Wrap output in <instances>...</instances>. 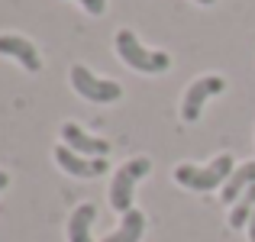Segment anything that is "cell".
I'll return each instance as SVG.
<instances>
[{
  "mask_svg": "<svg viewBox=\"0 0 255 242\" xmlns=\"http://www.w3.org/2000/svg\"><path fill=\"white\" fill-rule=\"evenodd\" d=\"M142 233H145V217H142V210L132 207V210L123 213L120 230L110 233V236H104V242H139V239H142Z\"/></svg>",
  "mask_w": 255,
  "mask_h": 242,
  "instance_id": "obj_10",
  "label": "cell"
},
{
  "mask_svg": "<svg viewBox=\"0 0 255 242\" xmlns=\"http://www.w3.org/2000/svg\"><path fill=\"white\" fill-rule=\"evenodd\" d=\"M55 161H58V165H62L68 174H75V178H100V174L107 171V158L78 155V152H71L68 145H58V149H55Z\"/></svg>",
  "mask_w": 255,
  "mask_h": 242,
  "instance_id": "obj_7",
  "label": "cell"
},
{
  "mask_svg": "<svg viewBox=\"0 0 255 242\" xmlns=\"http://www.w3.org/2000/svg\"><path fill=\"white\" fill-rule=\"evenodd\" d=\"M249 239L255 242V213H252V220H249Z\"/></svg>",
  "mask_w": 255,
  "mask_h": 242,
  "instance_id": "obj_15",
  "label": "cell"
},
{
  "mask_svg": "<svg viewBox=\"0 0 255 242\" xmlns=\"http://www.w3.org/2000/svg\"><path fill=\"white\" fill-rule=\"evenodd\" d=\"M62 139H65V145H68L71 152H78V155H87V158H107L110 155V142L84 132L78 123H65L62 126Z\"/></svg>",
  "mask_w": 255,
  "mask_h": 242,
  "instance_id": "obj_6",
  "label": "cell"
},
{
  "mask_svg": "<svg viewBox=\"0 0 255 242\" xmlns=\"http://www.w3.org/2000/svg\"><path fill=\"white\" fill-rule=\"evenodd\" d=\"M226 87V81L220 75H207V78H197L191 87H187L184 94V104H181V117H184V123H194V120H200V110H204V104L213 97V94H220Z\"/></svg>",
  "mask_w": 255,
  "mask_h": 242,
  "instance_id": "obj_5",
  "label": "cell"
},
{
  "mask_svg": "<svg viewBox=\"0 0 255 242\" xmlns=\"http://www.w3.org/2000/svg\"><path fill=\"white\" fill-rule=\"evenodd\" d=\"M97 217L94 204H81L68 220V242H91V223Z\"/></svg>",
  "mask_w": 255,
  "mask_h": 242,
  "instance_id": "obj_11",
  "label": "cell"
},
{
  "mask_svg": "<svg viewBox=\"0 0 255 242\" xmlns=\"http://www.w3.org/2000/svg\"><path fill=\"white\" fill-rule=\"evenodd\" d=\"M252 213H255V184H252L249 191H246L243 197L236 200V204H233V213H230V226H233V230H239V226H249Z\"/></svg>",
  "mask_w": 255,
  "mask_h": 242,
  "instance_id": "obj_12",
  "label": "cell"
},
{
  "mask_svg": "<svg viewBox=\"0 0 255 242\" xmlns=\"http://www.w3.org/2000/svg\"><path fill=\"white\" fill-rule=\"evenodd\" d=\"M117 52H120V58H123L129 68L142 71V75H162V71L171 68L168 52L145 49V45L136 39V32H132V29H120L117 32Z\"/></svg>",
  "mask_w": 255,
  "mask_h": 242,
  "instance_id": "obj_1",
  "label": "cell"
},
{
  "mask_svg": "<svg viewBox=\"0 0 255 242\" xmlns=\"http://www.w3.org/2000/svg\"><path fill=\"white\" fill-rule=\"evenodd\" d=\"M233 171H236V168H233V155H217L204 168L178 165L174 168V181H178L181 187H191V191H213V187H223Z\"/></svg>",
  "mask_w": 255,
  "mask_h": 242,
  "instance_id": "obj_2",
  "label": "cell"
},
{
  "mask_svg": "<svg viewBox=\"0 0 255 242\" xmlns=\"http://www.w3.org/2000/svg\"><path fill=\"white\" fill-rule=\"evenodd\" d=\"M197 3H207V6H210V3H217V0H197Z\"/></svg>",
  "mask_w": 255,
  "mask_h": 242,
  "instance_id": "obj_16",
  "label": "cell"
},
{
  "mask_svg": "<svg viewBox=\"0 0 255 242\" xmlns=\"http://www.w3.org/2000/svg\"><path fill=\"white\" fill-rule=\"evenodd\" d=\"M71 87L91 104H113V100L123 97V87L117 81H104L91 75V68H84V65H71Z\"/></svg>",
  "mask_w": 255,
  "mask_h": 242,
  "instance_id": "obj_4",
  "label": "cell"
},
{
  "mask_svg": "<svg viewBox=\"0 0 255 242\" xmlns=\"http://www.w3.org/2000/svg\"><path fill=\"white\" fill-rule=\"evenodd\" d=\"M78 3H81L91 16H100V13L107 10V0H78Z\"/></svg>",
  "mask_w": 255,
  "mask_h": 242,
  "instance_id": "obj_13",
  "label": "cell"
},
{
  "mask_svg": "<svg viewBox=\"0 0 255 242\" xmlns=\"http://www.w3.org/2000/svg\"><path fill=\"white\" fill-rule=\"evenodd\" d=\"M149 171H152L149 158H129L117 174H113V181H110V207L113 210H120V213L132 210V191H136V184Z\"/></svg>",
  "mask_w": 255,
  "mask_h": 242,
  "instance_id": "obj_3",
  "label": "cell"
},
{
  "mask_svg": "<svg viewBox=\"0 0 255 242\" xmlns=\"http://www.w3.org/2000/svg\"><path fill=\"white\" fill-rule=\"evenodd\" d=\"M252 184H255V161H246V165H239L236 171L230 174V181H226L223 191H220V200H223V204H236Z\"/></svg>",
  "mask_w": 255,
  "mask_h": 242,
  "instance_id": "obj_9",
  "label": "cell"
},
{
  "mask_svg": "<svg viewBox=\"0 0 255 242\" xmlns=\"http://www.w3.org/2000/svg\"><path fill=\"white\" fill-rule=\"evenodd\" d=\"M0 55L16 58L26 71H39L42 68V58H39L36 45H32L29 39H23V36H0Z\"/></svg>",
  "mask_w": 255,
  "mask_h": 242,
  "instance_id": "obj_8",
  "label": "cell"
},
{
  "mask_svg": "<svg viewBox=\"0 0 255 242\" xmlns=\"http://www.w3.org/2000/svg\"><path fill=\"white\" fill-rule=\"evenodd\" d=\"M6 184H10V174H6V171H0V191H3Z\"/></svg>",
  "mask_w": 255,
  "mask_h": 242,
  "instance_id": "obj_14",
  "label": "cell"
}]
</instances>
